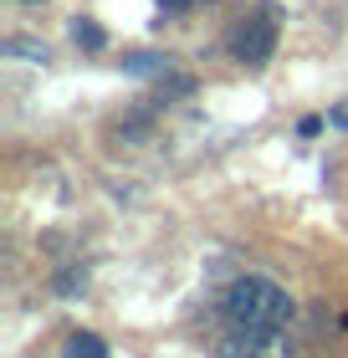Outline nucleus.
<instances>
[{
  "label": "nucleus",
  "instance_id": "7",
  "mask_svg": "<svg viewBox=\"0 0 348 358\" xmlns=\"http://www.w3.org/2000/svg\"><path fill=\"white\" fill-rule=\"evenodd\" d=\"M77 287H88V271H62L57 276V292H77Z\"/></svg>",
  "mask_w": 348,
  "mask_h": 358
},
{
  "label": "nucleus",
  "instance_id": "2",
  "mask_svg": "<svg viewBox=\"0 0 348 358\" xmlns=\"http://www.w3.org/2000/svg\"><path fill=\"white\" fill-rule=\"evenodd\" d=\"M225 52L236 62H246V67L272 62V52H277V21H267V15H246V21H236L225 31Z\"/></svg>",
  "mask_w": 348,
  "mask_h": 358
},
{
  "label": "nucleus",
  "instance_id": "4",
  "mask_svg": "<svg viewBox=\"0 0 348 358\" xmlns=\"http://www.w3.org/2000/svg\"><path fill=\"white\" fill-rule=\"evenodd\" d=\"M123 72H134V77H164L169 72V57H154V52H134L123 62Z\"/></svg>",
  "mask_w": 348,
  "mask_h": 358
},
{
  "label": "nucleus",
  "instance_id": "5",
  "mask_svg": "<svg viewBox=\"0 0 348 358\" xmlns=\"http://www.w3.org/2000/svg\"><path fill=\"white\" fill-rule=\"evenodd\" d=\"M0 52H6V57H26V62H46V46L41 41H26V36H6V41H0Z\"/></svg>",
  "mask_w": 348,
  "mask_h": 358
},
{
  "label": "nucleus",
  "instance_id": "3",
  "mask_svg": "<svg viewBox=\"0 0 348 358\" xmlns=\"http://www.w3.org/2000/svg\"><path fill=\"white\" fill-rule=\"evenodd\" d=\"M62 358H108V343L97 333H72L67 348H62Z\"/></svg>",
  "mask_w": 348,
  "mask_h": 358
},
{
  "label": "nucleus",
  "instance_id": "1",
  "mask_svg": "<svg viewBox=\"0 0 348 358\" xmlns=\"http://www.w3.org/2000/svg\"><path fill=\"white\" fill-rule=\"evenodd\" d=\"M292 297L267 276H236L215 302V358H292Z\"/></svg>",
  "mask_w": 348,
  "mask_h": 358
},
{
  "label": "nucleus",
  "instance_id": "9",
  "mask_svg": "<svg viewBox=\"0 0 348 358\" xmlns=\"http://www.w3.org/2000/svg\"><path fill=\"white\" fill-rule=\"evenodd\" d=\"M159 6H164V10H174V15H179V10H190V6H195V0H159Z\"/></svg>",
  "mask_w": 348,
  "mask_h": 358
},
{
  "label": "nucleus",
  "instance_id": "10",
  "mask_svg": "<svg viewBox=\"0 0 348 358\" xmlns=\"http://www.w3.org/2000/svg\"><path fill=\"white\" fill-rule=\"evenodd\" d=\"M333 123H338V128H348V108H338V113H333Z\"/></svg>",
  "mask_w": 348,
  "mask_h": 358
},
{
  "label": "nucleus",
  "instance_id": "11",
  "mask_svg": "<svg viewBox=\"0 0 348 358\" xmlns=\"http://www.w3.org/2000/svg\"><path fill=\"white\" fill-rule=\"evenodd\" d=\"M26 6H31V0H26Z\"/></svg>",
  "mask_w": 348,
  "mask_h": 358
},
{
  "label": "nucleus",
  "instance_id": "8",
  "mask_svg": "<svg viewBox=\"0 0 348 358\" xmlns=\"http://www.w3.org/2000/svg\"><path fill=\"white\" fill-rule=\"evenodd\" d=\"M297 134H302V138H312V134H323V118H302V123H297Z\"/></svg>",
  "mask_w": 348,
  "mask_h": 358
},
{
  "label": "nucleus",
  "instance_id": "6",
  "mask_svg": "<svg viewBox=\"0 0 348 358\" xmlns=\"http://www.w3.org/2000/svg\"><path fill=\"white\" fill-rule=\"evenodd\" d=\"M72 41H77V46H88V52H103V46H108L103 26H92V21H77V26H72Z\"/></svg>",
  "mask_w": 348,
  "mask_h": 358
}]
</instances>
